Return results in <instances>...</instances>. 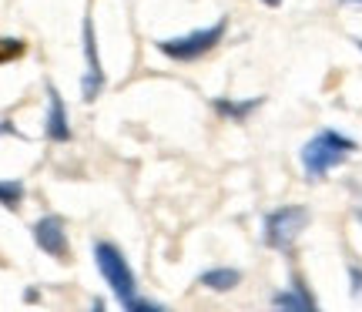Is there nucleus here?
<instances>
[{
	"mask_svg": "<svg viewBox=\"0 0 362 312\" xmlns=\"http://www.w3.org/2000/svg\"><path fill=\"white\" fill-rule=\"evenodd\" d=\"M94 262H98V272L104 275V282L117 296V302H128L138 282H134V272H131L128 259L121 255V248L111 242H94Z\"/></svg>",
	"mask_w": 362,
	"mask_h": 312,
	"instance_id": "nucleus-3",
	"label": "nucleus"
},
{
	"mask_svg": "<svg viewBox=\"0 0 362 312\" xmlns=\"http://www.w3.org/2000/svg\"><path fill=\"white\" fill-rule=\"evenodd\" d=\"M359 219H362V212H359Z\"/></svg>",
	"mask_w": 362,
	"mask_h": 312,
	"instance_id": "nucleus-18",
	"label": "nucleus"
},
{
	"mask_svg": "<svg viewBox=\"0 0 362 312\" xmlns=\"http://www.w3.org/2000/svg\"><path fill=\"white\" fill-rule=\"evenodd\" d=\"M349 282H352V296L362 299V269L359 265H349Z\"/></svg>",
	"mask_w": 362,
	"mask_h": 312,
	"instance_id": "nucleus-14",
	"label": "nucleus"
},
{
	"mask_svg": "<svg viewBox=\"0 0 362 312\" xmlns=\"http://www.w3.org/2000/svg\"><path fill=\"white\" fill-rule=\"evenodd\" d=\"M262 4H265V7H279L282 0H262Z\"/></svg>",
	"mask_w": 362,
	"mask_h": 312,
	"instance_id": "nucleus-15",
	"label": "nucleus"
},
{
	"mask_svg": "<svg viewBox=\"0 0 362 312\" xmlns=\"http://www.w3.org/2000/svg\"><path fill=\"white\" fill-rule=\"evenodd\" d=\"M27 44L21 37H0V64H11L17 57H24Z\"/></svg>",
	"mask_w": 362,
	"mask_h": 312,
	"instance_id": "nucleus-12",
	"label": "nucleus"
},
{
	"mask_svg": "<svg viewBox=\"0 0 362 312\" xmlns=\"http://www.w3.org/2000/svg\"><path fill=\"white\" fill-rule=\"evenodd\" d=\"M262 101H265V98H248V101H232V98H215V111H218L221 117H228V121H235V125H242V121H248V117H252L255 111H259Z\"/></svg>",
	"mask_w": 362,
	"mask_h": 312,
	"instance_id": "nucleus-8",
	"label": "nucleus"
},
{
	"mask_svg": "<svg viewBox=\"0 0 362 312\" xmlns=\"http://www.w3.org/2000/svg\"><path fill=\"white\" fill-rule=\"evenodd\" d=\"M346 4H362V0H346Z\"/></svg>",
	"mask_w": 362,
	"mask_h": 312,
	"instance_id": "nucleus-17",
	"label": "nucleus"
},
{
	"mask_svg": "<svg viewBox=\"0 0 362 312\" xmlns=\"http://www.w3.org/2000/svg\"><path fill=\"white\" fill-rule=\"evenodd\" d=\"M272 306H279V309H296V312H312L315 309V299L305 292L302 282H296L288 292H275V296H272Z\"/></svg>",
	"mask_w": 362,
	"mask_h": 312,
	"instance_id": "nucleus-9",
	"label": "nucleus"
},
{
	"mask_svg": "<svg viewBox=\"0 0 362 312\" xmlns=\"http://www.w3.org/2000/svg\"><path fill=\"white\" fill-rule=\"evenodd\" d=\"M34 242H37L40 252H47L51 259L67 262L71 259V245H67V232H64V221L57 215H44V219L34 225Z\"/></svg>",
	"mask_w": 362,
	"mask_h": 312,
	"instance_id": "nucleus-5",
	"label": "nucleus"
},
{
	"mask_svg": "<svg viewBox=\"0 0 362 312\" xmlns=\"http://www.w3.org/2000/svg\"><path fill=\"white\" fill-rule=\"evenodd\" d=\"M84 57H88V71H84V81H81V94H84V101H98V94L104 88V71L101 61H98V40H94L90 17H84Z\"/></svg>",
	"mask_w": 362,
	"mask_h": 312,
	"instance_id": "nucleus-6",
	"label": "nucleus"
},
{
	"mask_svg": "<svg viewBox=\"0 0 362 312\" xmlns=\"http://www.w3.org/2000/svg\"><path fill=\"white\" fill-rule=\"evenodd\" d=\"M356 148H359V144L352 141V138H346V134H339V131H332V128H322L302 148V168L309 175V182L325 178V175L332 168H339Z\"/></svg>",
	"mask_w": 362,
	"mask_h": 312,
	"instance_id": "nucleus-1",
	"label": "nucleus"
},
{
	"mask_svg": "<svg viewBox=\"0 0 362 312\" xmlns=\"http://www.w3.org/2000/svg\"><path fill=\"white\" fill-rule=\"evenodd\" d=\"M356 47H359V51H362V37H359V40H356Z\"/></svg>",
	"mask_w": 362,
	"mask_h": 312,
	"instance_id": "nucleus-16",
	"label": "nucleus"
},
{
	"mask_svg": "<svg viewBox=\"0 0 362 312\" xmlns=\"http://www.w3.org/2000/svg\"><path fill=\"white\" fill-rule=\"evenodd\" d=\"M309 225V212L302 205H285V208H275L265 215V245L275 248V252H288L296 245V238L305 232Z\"/></svg>",
	"mask_w": 362,
	"mask_h": 312,
	"instance_id": "nucleus-4",
	"label": "nucleus"
},
{
	"mask_svg": "<svg viewBox=\"0 0 362 312\" xmlns=\"http://www.w3.org/2000/svg\"><path fill=\"white\" fill-rule=\"evenodd\" d=\"M198 282L211 292H232L238 282H242V272L238 269H208V272L198 275Z\"/></svg>",
	"mask_w": 362,
	"mask_h": 312,
	"instance_id": "nucleus-10",
	"label": "nucleus"
},
{
	"mask_svg": "<svg viewBox=\"0 0 362 312\" xmlns=\"http://www.w3.org/2000/svg\"><path fill=\"white\" fill-rule=\"evenodd\" d=\"M128 312H161V306L158 302H148V299H138V296H131L128 302H121Z\"/></svg>",
	"mask_w": 362,
	"mask_h": 312,
	"instance_id": "nucleus-13",
	"label": "nucleus"
},
{
	"mask_svg": "<svg viewBox=\"0 0 362 312\" xmlns=\"http://www.w3.org/2000/svg\"><path fill=\"white\" fill-rule=\"evenodd\" d=\"M24 202V182H17V178H4L0 182V205L7 208V212H17Z\"/></svg>",
	"mask_w": 362,
	"mask_h": 312,
	"instance_id": "nucleus-11",
	"label": "nucleus"
},
{
	"mask_svg": "<svg viewBox=\"0 0 362 312\" xmlns=\"http://www.w3.org/2000/svg\"><path fill=\"white\" fill-rule=\"evenodd\" d=\"M44 134H47V141H57V144L71 141V121H67L64 98L57 94L54 84L47 88V117H44Z\"/></svg>",
	"mask_w": 362,
	"mask_h": 312,
	"instance_id": "nucleus-7",
	"label": "nucleus"
},
{
	"mask_svg": "<svg viewBox=\"0 0 362 312\" xmlns=\"http://www.w3.org/2000/svg\"><path fill=\"white\" fill-rule=\"evenodd\" d=\"M225 30H228V21L221 17V21H215L211 27L192 30V34H185V37L158 40V51L165 54V57H171V61H198V57H205L211 47H218L221 37H225Z\"/></svg>",
	"mask_w": 362,
	"mask_h": 312,
	"instance_id": "nucleus-2",
	"label": "nucleus"
}]
</instances>
